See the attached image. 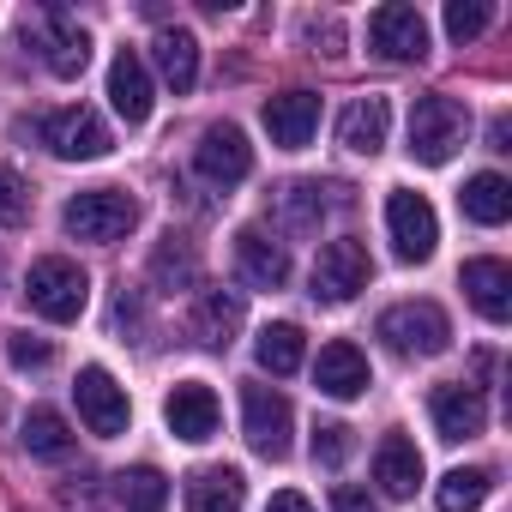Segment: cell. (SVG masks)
<instances>
[{"instance_id": "1", "label": "cell", "mask_w": 512, "mask_h": 512, "mask_svg": "<svg viewBox=\"0 0 512 512\" xmlns=\"http://www.w3.org/2000/svg\"><path fill=\"white\" fill-rule=\"evenodd\" d=\"M25 302H31V314H43L55 326H73L85 314V302H91V278H85L79 260L49 253V260H37L31 278H25Z\"/></svg>"}, {"instance_id": "2", "label": "cell", "mask_w": 512, "mask_h": 512, "mask_svg": "<svg viewBox=\"0 0 512 512\" xmlns=\"http://www.w3.org/2000/svg\"><path fill=\"white\" fill-rule=\"evenodd\" d=\"M470 139V109L458 97H416L410 109V157L416 163H452L458 145Z\"/></svg>"}, {"instance_id": "3", "label": "cell", "mask_w": 512, "mask_h": 512, "mask_svg": "<svg viewBox=\"0 0 512 512\" xmlns=\"http://www.w3.org/2000/svg\"><path fill=\"white\" fill-rule=\"evenodd\" d=\"M61 223H67L73 241H103V247H109V241H121V235L139 223V199L121 193V187H85V193L67 199Z\"/></svg>"}, {"instance_id": "4", "label": "cell", "mask_w": 512, "mask_h": 512, "mask_svg": "<svg viewBox=\"0 0 512 512\" xmlns=\"http://www.w3.org/2000/svg\"><path fill=\"white\" fill-rule=\"evenodd\" d=\"M374 338H380L392 356H440V350L452 344V320H446L440 302H398V308L380 314Z\"/></svg>"}, {"instance_id": "5", "label": "cell", "mask_w": 512, "mask_h": 512, "mask_svg": "<svg viewBox=\"0 0 512 512\" xmlns=\"http://www.w3.org/2000/svg\"><path fill=\"white\" fill-rule=\"evenodd\" d=\"M241 428H247V446L260 458H290V434H296V410L278 386H260L247 380L241 386Z\"/></svg>"}, {"instance_id": "6", "label": "cell", "mask_w": 512, "mask_h": 512, "mask_svg": "<svg viewBox=\"0 0 512 512\" xmlns=\"http://www.w3.org/2000/svg\"><path fill=\"white\" fill-rule=\"evenodd\" d=\"M368 278H374L368 247H362V241H350V235H338V241H326V247H320V260H314V302L344 308V302H356V296L368 290Z\"/></svg>"}, {"instance_id": "7", "label": "cell", "mask_w": 512, "mask_h": 512, "mask_svg": "<svg viewBox=\"0 0 512 512\" xmlns=\"http://www.w3.org/2000/svg\"><path fill=\"white\" fill-rule=\"evenodd\" d=\"M386 235H392V253H398L404 266H422L428 253L440 247V217H434V205H428L422 193L398 187V193L386 199Z\"/></svg>"}, {"instance_id": "8", "label": "cell", "mask_w": 512, "mask_h": 512, "mask_svg": "<svg viewBox=\"0 0 512 512\" xmlns=\"http://www.w3.org/2000/svg\"><path fill=\"white\" fill-rule=\"evenodd\" d=\"M43 145H49L55 157H67V163H91V157H103V151H109V127H103V115H97V109L67 103V109L43 115Z\"/></svg>"}, {"instance_id": "9", "label": "cell", "mask_w": 512, "mask_h": 512, "mask_svg": "<svg viewBox=\"0 0 512 512\" xmlns=\"http://www.w3.org/2000/svg\"><path fill=\"white\" fill-rule=\"evenodd\" d=\"M368 49L380 61H422L428 55V25L416 7H404V0H386V7L368 13Z\"/></svg>"}, {"instance_id": "10", "label": "cell", "mask_w": 512, "mask_h": 512, "mask_svg": "<svg viewBox=\"0 0 512 512\" xmlns=\"http://www.w3.org/2000/svg\"><path fill=\"white\" fill-rule=\"evenodd\" d=\"M73 398H79V422L97 434V440H115V434H127V386H115V374L109 368H79V386H73Z\"/></svg>"}, {"instance_id": "11", "label": "cell", "mask_w": 512, "mask_h": 512, "mask_svg": "<svg viewBox=\"0 0 512 512\" xmlns=\"http://www.w3.org/2000/svg\"><path fill=\"white\" fill-rule=\"evenodd\" d=\"M193 169L211 181V187H235V181H247L253 175V145H247V133L241 127H205V139L193 145Z\"/></svg>"}, {"instance_id": "12", "label": "cell", "mask_w": 512, "mask_h": 512, "mask_svg": "<svg viewBox=\"0 0 512 512\" xmlns=\"http://www.w3.org/2000/svg\"><path fill=\"white\" fill-rule=\"evenodd\" d=\"M235 278L247 290H284L290 284V253L266 229H235Z\"/></svg>"}, {"instance_id": "13", "label": "cell", "mask_w": 512, "mask_h": 512, "mask_svg": "<svg viewBox=\"0 0 512 512\" xmlns=\"http://www.w3.org/2000/svg\"><path fill=\"white\" fill-rule=\"evenodd\" d=\"M458 284H464L470 308H476L488 326H506V320H512V266H506V260H464Z\"/></svg>"}, {"instance_id": "14", "label": "cell", "mask_w": 512, "mask_h": 512, "mask_svg": "<svg viewBox=\"0 0 512 512\" xmlns=\"http://www.w3.org/2000/svg\"><path fill=\"white\" fill-rule=\"evenodd\" d=\"M266 133H272V145L302 151L320 133V97L314 91H278V97H266Z\"/></svg>"}, {"instance_id": "15", "label": "cell", "mask_w": 512, "mask_h": 512, "mask_svg": "<svg viewBox=\"0 0 512 512\" xmlns=\"http://www.w3.org/2000/svg\"><path fill=\"white\" fill-rule=\"evenodd\" d=\"M163 416H169V428H175V440H211L217 434V392L205 386V380H181L175 392H169V404H163Z\"/></svg>"}, {"instance_id": "16", "label": "cell", "mask_w": 512, "mask_h": 512, "mask_svg": "<svg viewBox=\"0 0 512 512\" xmlns=\"http://www.w3.org/2000/svg\"><path fill=\"white\" fill-rule=\"evenodd\" d=\"M428 410H434L440 440H476V434L488 428V404H482L476 386H434Z\"/></svg>"}, {"instance_id": "17", "label": "cell", "mask_w": 512, "mask_h": 512, "mask_svg": "<svg viewBox=\"0 0 512 512\" xmlns=\"http://www.w3.org/2000/svg\"><path fill=\"white\" fill-rule=\"evenodd\" d=\"M314 386L326 398H362L368 392V356L350 344V338H332L314 362Z\"/></svg>"}, {"instance_id": "18", "label": "cell", "mask_w": 512, "mask_h": 512, "mask_svg": "<svg viewBox=\"0 0 512 512\" xmlns=\"http://www.w3.org/2000/svg\"><path fill=\"white\" fill-rule=\"evenodd\" d=\"M374 482H380L386 500H410V494L422 488V452H416L410 434H386V440H380V452H374Z\"/></svg>"}, {"instance_id": "19", "label": "cell", "mask_w": 512, "mask_h": 512, "mask_svg": "<svg viewBox=\"0 0 512 512\" xmlns=\"http://www.w3.org/2000/svg\"><path fill=\"white\" fill-rule=\"evenodd\" d=\"M181 500H187V512H241V500H247V476H241L235 464H205V470L187 476Z\"/></svg>"}, {"instance_id": "20", "label": "cell", "mask_w": 512, "mask_h": 512, "mask_svg": "<svg viewBox=\"0 0 512 512\" xmlns=\"http://www.w3.org/2000/svg\"><path fill=\"white\" fill-rule=\"evenodd\" d=\"M109 103H115V115H121L127 127H139V121L151 115V67H145L133 49H121V55L109 61Z\"/></svg>"}, {"instance_id": "21", "label": "cell", "mask_w": 512, "mask_h": 512, "mask_svg": "<svg viewBox=\"0 0 512 512\" xmlns=\"http://www.w3.org/2000/svg\"><path fill=\"white\" fill-rule=\"evenodd\" d=\"M386 133H392V103L386 97H356L350 109H344V121H338V139H344V151H356V157H374L380 145H386Z\"/></svg>"}, {"instance_id": "22", "label": "cell", "mask_w": 512, "mask_h": 512, "mask_svg": "<svg viewBox=\"0 0 512 512\" xmlns=\"http://www.w3.org/2000/svg\"><path fill=\"white\" fill-rule=\"evenodd\" d=\"M43 61H49V73H55V79H79V73H85V61H91V37H85L61 7L43 19Z\"/></svg>"}, {"instance_id": "23", "label": "cell", "mask_w": 512, "mask_h": 512, "mask_svg": "<svg viewBox=\"0 0 512 512\" xmlns=\"http://www.w3.org/2000/svg\"><path fill=\"white\" fill-rule=\"evenodd\" d=\"M235 326H241V296H229V290H199V302H193V314H187V332H193L199 344L223 350V344L235 338Z\"/></svg>"}, {"instance_id": "24", "label": "cell", "mask_w": 512, "mask_h": 512, "mask_svg": "<svg viewBox=\"0 0 512 512\" xmlns=\"http://www.w3.org/2000/svg\"><path fill=\"white\" fill-rule=\"evenodd\" d=\"M458 205H464V217H470V223H482V229H500V223L512 217V187H506V175L482 169V175H470V181H464Z\"/></svg>"}, {"instance_id": "25", "label": "cell", "mask_w": 512, "mask_h": 512, "mask_svg": "<svg viewBox=\"0 0 512 512\" xmlns=\"http://www.w3.org/2000/svg\"><path fill=\"white\" fill-rule=\"evenodd\" d=\"M151 61H157V73L169 79V91H175V97H181V91H193V79H199V43H193V31H157Z\"/></svg>"}, {"instance_id": "26", "label": "cell", "mask_w": 512, "mask_h": 512, "mask_svg": "<svg viewBox=\"0 0 512 512\" xmlns=\"http://www.w3.org/2000/svg\"><path fill=\"white\" fill-rule=\"evenodd\" d=\"M320 217H326L320 181H290V187L278 193V211H272L278 235H314V229H320Z\"/></svg>"}, {"instance_id": "27", "label": "cell", "mask_w": 512, "mask_h": 512, "mask_svg": "<svg viewBox=\"0 0 512 512\" xmlns=\"http://www.w3.org/2000/svg\"><path fill=\"white\" fill-rule=\"evenodd\" d=\"M19 440H25V452H31V458H43V464H61V458L73 452V428H67V416H61V410H49V404H37V410L25 416Z\"/></svg>"}, {"instance_id": "28", "label": "cell", "mask_w": 512, "mask_h": 512, "mask_svg": "<svg viewBox=\"0 0 512 512\" xmlns=\"http://www.w3.org/2000/svg\"><path fill=\"white\" fill-rule=\"evenodd\" d=\"M253 356H260V368L266 374H296L302 368V356H308V338H302V326L296 320H272L266 332H260V344H253Z\"/></svg>"}, {"instance_id": "29", "label": "cell", "mask_w": 512, "mask_h": 512, "mask_svg": "<svg viewBox=\"0 0 512 512\" xmlns=\"http://www.w3.org/2000/svg\"><path fill=\"white\" fill-rule=\"evenodd\" d=\"M115 500H121L127 512H163V506H169V476L151 470V464H133V470L115 476Z\"/></svg>"}, {"instance_id": "30", "label": "cell", "mask_w": 512, "mask_h": 512, "mask_svg": "<svg viewBox=\"0 0 512 512\" xmlns=\"http://www.w3.org/2000/svg\"><path fill=\"white\" fill-rule=\"evenodd\" d=\"M151 278H157L163 290H193V284H199V260H193V247H187L181 235H169V241L151 253Z\"/></svg>"}, {"instance_id": "31", "label": "cell", "mask_w": 512, "mask_h": 512, "mask_svg": "<svg viewBox=\"0 0 512 512\" xmlns=\"http://www.w3.org/2000/svg\"><path fill=\"white\" fill-rule=\"evenodd\" d=\"M488 488H494L488 470H446L440 488H434V500H440V512H476L488 500Z\"/></svg>"}, {"instance_id": "32", "label": "cell", "mask_w": 512, "mask_h": 512, "mask_svg": "<svg viewBox=\"0 0 512 512\" xmlns=\"http://www.w3.org/2000/svg\"><path fill=\"white\" fill-rule=\"evenodd\" d=\"M350 452H356V428L350 422H320L314 428V464L338 470V464H350Z\"/></svg>"}, {"instance_id": "33", "label": "cell", "mask_w": 512, "mask_h": 512, "mask_svg": "<svg viewBox=\"0 0 512 512\" xmlns=\"http://www.w3.org/2000/svg\"><path fill=\"white\" fill-rule=\"evenodd\" d=\"M25 217H31V187H25L19 169L0 163V229H19Z\"/></svg>"}, {"instance_id": "34", "label": "cell", "mask_w": 512, "mask_h": 512, "mask_svg": "<svg viewBox=\"0 0 512 512\" xmlns=\"http://www.w3.org/2000/svg\"><path fill=\"white\" fill-rule=\"evenodd\" d=\"M488 7H482V0H452V7H446V37L452 43H470V37H482L488 31Z\"/></svg>"}, {"instance_id": "35", "label": "cell", "mask_w": 512, "mask_h": 512, "mask_svg": "<svg viewBox=\"0 0 512 512\" xmlns=\"http://www.w3.org/2000/svg\"><path fill=\"white\" fill-rule=\"evenodd\" d=\"M7 356H13V368H49L55 362V344L49 338H31V332H13L7 338Z\"/></svg>"}, {"instance_id": "36", "label": "cell", "mask_w": 512, "mask_h": 512, "mask_svg": "<svg viewBox=\"0 0 512 512\" xmlns=\"http://www.w3.org/2000/svg\"><path fill=\"white\" fill-rule=\"evenodd\" d=\"M308 43H314V55H344V31H338V19H308Z\"/></svg>"}, {"instance_id": "37", "label": "cell", "mask_w": 512, "mask_h": 512, "mask_svg": "<svg viewBox=\"0 0 512 512\" xmlns=\"http://www.w3.org/2000/svg\"><path fill=\"white\" fill-rule=\"evenodd\" d=\"M332 512H380V506H374V494H368V488L338 482V488H332Z\"/></svg>"}, {"instance_id": "38", "label": "cell", "mask_w": 512, "mask_h": 512, "mask_svg": "<svg viewBox=\"0 0 512 512\" xmlns=\"http://www.w3.org/2000/svg\"><path fill=\"white\" fill-rule=\"evenodd\" d=\"M266 512H314V506H308V494L284 488V494H272V506H266Z\"/></svg>"}]
</instances>
